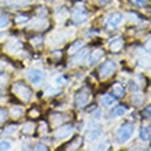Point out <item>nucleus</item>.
I'll return each instance as SVG.
<instances>
[{
    "label": "nucleus",
    "instance_id": "13",
    "mask_svg": "<svg viewBox=\"0 0 151 151\" xmlns=\"http://www.w3.org/2000/svg\"><path fill=\"white\" fill-rule=\"evenodd\" d=\"M125 111H127V109L124 107V106H117L115 109H113L110 114H111V117H118V115L125 114Z\"/></svg>",
    "mask_w": 151,
    "mask_h": 151
},
{
    "label": "nucleus",
    "instance_id": "16",
    "mask_svg": "<svg viewBox=\"0 0 151 151\" xmlns=\"http://www.w3.org/2000/svg\"><path fill=\"white\" fill-rule=\"evenodd\" d=\"M26 21H29V15H26V14H19V15L15 17V22H17V24L26 22Z\"/></svg>",
    "mask_w": 151,
    "mask_h": 151
},
{
    "label": "nucleus",
    "instance_id": "23",
    "mask_svg": "<svg viewBox=\"0 0 151 151\" xmlns=\"http://www.w3.org/2000/svg\"><path fill=\"white\" fill-rule=\"evenodd\" d=\"M56 84H58V85H65V84H66V78H65V77H58V78H56Z\"/></svg>",
    "mask_w": 151,
    "mask_h": 151
},
{
    "label": "nucleus",
    "instance_id": "24",
    "mask_svg": "<svg viewBox=\"0 0 151 151\" xmlns=\"http://www.w3.org/2000/svg\"><path fill=\"white\" fill-rule=\"evenodd\" d=\"M11 113H12V115H15V117H17V115H19L21 114V113H22V109H12V110H11Z\"/></svg>",
    "mask_w": 151,
    "mask_h": 151
},
{
    "label": "nucleus",
    "instance_id": "3",
    "mask_svg": "<svg viewBox=\"0 0 151 151\" xmlns=\"http://www.w3.org/2000/svg\"><path fill=\"white\" fill-rule=\"evenodd\" d=\"M89 100V89L83 88L74 95V106L76 107H84Z\"/></svg>",
    "mask_w": 151,
    "mask_h": 151
},
{
    "label": "nucleus",
    "instance_id": "27",
    "mask_svg": "<svg viewBox=\"0 0 151 151\" xmlns=\"http://www.w3.org/2000/svg\"><path fill=\"white\" fill-rule=\"evenodd\" d=\"M36 150H47V147H45L44 144H43V146H41V144H39V146L36 147Z\"/></svg>",
    "mask_w": 151,
    "mask_h": 151
},
{
    "label": "nucleus",
    "instance_id": "18",
    "mask_svg": "<svg viewBox=\"0 0 151 151\" xmlns=\"http://www.w3.org/2000/svg\"><path fill=\"white\" fill-rule=\"evenodd\" d=\"M8 118V114H7V110H4V109L0 107V124H3L6 119Z\"/></svg>",
    "mask_w": 151,
    "mask_h": 151
},
{
    "label": "nucleus",
    "instance_id": "1",
    "mask_svg": "<svg viewBox=\"0 0 151 151\" xmlns=\"http://www.w3.org/2000/svg\"><path fill=\"white\" fill-rule=\"evenodd\" d=\"M12 91L15 92V95L18 96V98H21V100H25V102H28V100L30 99V96H32V91L22 83L14 84V85H12Z\"/></svg>",
    "mask_w": 151,
    "mask_h": 151
},
{
    "label": "nucleus",
    "instance_id": "28",
    "mask_svg": "<svg viewBox=\"0 0 151 151\" xmlns=\"http://www.w3.org/2000/svg\"><path fill=\"white\" fill-rule=\"evenodd\" d=\"M0 95H1V89H0Z\"/></svg>",
    "mask_w": 151,
    "mask_h": 151
},
{
    "label": "nucleus",
    "instance_id": "12",
    "mask_svg": "<svg viewBox=\"0 0 151 151\" xmlns=\"http://www.w3.org/2000/svg\"><path fill=\"white\" fill-rule=\"evenodd\" d=\"M102 56H103V51H102V50H96V51H93L91 54V56H89V59H91L89 60V63L93 65L96 60H99Z\"/></svg>",
    "mask_w": 151,
    "mask_h": 151
},
{
    "label": "nucleus",
    "instance_id": "6",
    "mask_svg": "<svg viewBox=\"0 0 151 151\" xmlns=\"http://www.w3.org/2000/svg\"><path fill=\"white\" fill-rule=\"evenodd\" d=\"M28 77H29V80H30L32 83L39 84V83H41V81H43L44 73L40 72V70H30V72L28 73Z\"/></svg>",
    "mask_w": 151,
    "mask_h": 151
},
{
    "label": "nucleus",
    "instance_id": "15",
    "mask_svg": "<svg viewBox=\"0 0 151 151\" xmlns=\"http://www.w3.org/2000/svg\"><path fill=\"white\" fill-rule=\"evenodd\" d=\"M114 95L119 96V98H122V96L125 95V91H124L122 85H114Z\"/></svg>",
    "mask_w": 151,
    "mask_h": 151
},
{
    "label": "nucleus",
    "instance_id": "26",
    "mask_svg": "<svg viewBox=\"0 0 151 151\" xmlns=\"http://www.w3.org/2000/svg\"><path fill=\"white\" fill-rule=\"evenodd\" d=\"M135 3L137 6H146V0H135Z\"/></svg>",
    "mask_w": 151,
    "mask_h": 151
},
{
    "label": "nucleus",
    "instance_id": "8",
    "mask_svg": "<svg viewBox=\"0 0 151 151\" xmlns=\"http://www.w3.org/2000/svg\"><path fill=\"white\" fill-rule=\"evenodd\" d=\"M87 19V12L84 10H76L74 14H73V21L76 24H81L84 21Z\"/></svg>",
    "mask_w": 151,
    "mask_h": 151
},
{
    "label": "nucleus",
    "instance_id": "22",
    "mask_svg": "<svg viewBox=\"0 0 151 151\" xmlns=\"http://www.w3.org/2000/svg\"><path fill=\"white\" fill-rule=\"evenodd\" d=\"M144 117H146V118H151V104L147 106L146 110H144Z\"/></svg>",
    "mask_w": 151,
    "mask_h": 151
},
{
    "label": "nucleus",
    "instance_id": "19",
    "mask_svg": "<svg viewBox=\"0 0 151 151\" xmlns=\"http://www.w3.org/2000/svg\"><path fill=\"white\" fill-rule=\"evenodd\" d=\"M81 45H83V41H77V43H74V44L72 45V47H70L69 52H70V54H73L74 51H78V50H80L78 47H81Z\"/></svg>",
    "mask_w": 151,
    "mask_h": 151
},
{
    "label": "nucleus",
    "instance_id": "21",
    "mask_svg": "<svg viewBox=\"0 0 151 151\" xmlns=\"http://www.w3.org/2000/svg\"><path fill=\"white\" fill-rule=\"evenodd\" d=\"M132 100H133V102H135L136 104H140L142 102H143V96H142V95H139V96H133V98H132Z\"/></svg>",
    "mask_w": 151,
    "mask_h": 151
},
{
    "label": "nucleus",
    "instance_id": "14",
    "mask_svg": "<svg viewBox=\"0 0 151 151\" xmlns=\"http://www.w3.org/2000/svg\"><path fill=\"white\" fill-rule=\"evenodd\" d=\"M115 102V99H114V96H111V95H104L103 98H102V103L104 104V106H110V104H113Z\"/></svg>",
    "mask_w": 151,
    "mask_h": 151
},
{
    "label": "nucleus",
    "instance_id": "9",
    "mask_svg": "<svg viewBox=\"0 0 151 151\" xmlns=\"http://www.w3.org/2000/svg\"><path fill=\"white\" fill-rule=\"evenodd\" d=\"M99 135H100V127H99V125H95L93 128L89 127V129L87 131L88 140H93V139H96V137H98Z\"/></svg>",
    "mask_w": 151,
    "mask_h": 151
},
{
    "label": "nucleus",
    "instance_id": "7",
    "mask_svg": "<svg viewBox=\"0 0 151 151\" xmlns=\"http://www.w3.org/2000/svg\"><path fill=\"white\" fill-rule=\"evenodd\" d=\"M121 21H122V15L121 14H113L107 19V26L109 28H117Z\"/></svg>",
    "mask_w": 151,
    "mask_h": 151
},
{
    "label": "nucleus",
    "instance_id": "5",
    "mask_svg": "<svg viewBox=\"0 0 151 151\" xmlns=\"http://www.w3.org/2000/svg\"><path fill=\"white\" fill-rule=\"evenodd\" d=\"M73 131V128L70 127V125H62V127H59L58 129H56L54 133H55L56 137H66V136H69L70 133H72Z\"/></svg>",
    "mask_w": 151,
    "mask_h": 151
},
{
    "label": "nucleus",
    "instance_id": "25",
    "mask_svg": "<svg viewBox=\"0 0 151 151\" xmlns=\"http://www.w3.org/2000/svg\"><path fill=\"white\" fill-rule=\"evenodd\" d=\"M17 128L12 127V128H7V129H4V135H7V133H12V132L15 131Z\"/></svg>",
    "mask_w": 151,
    "mask_h": 151
},
{
    "label": "nucleus",
    "instance_id": "2",
    "mask_svg": "<svg viewBox=\"0 0 151 151\" xmlns=\"http://www.w3.org/2000/svg\"><path fill=\"white\" fill-rule=\"evenodd\" d=\"M132 133H133V125L124 124L122 127H119L118 131H117V140H118L119 143H125L132 136Z\"/></svg>",
    "mask_w": 151,
    "mask_h": 151
},
{
    "label": "nucleus",
    "instance_id": "20",
    "mask_svg": "<svg viewBox=\"0 0 151 151\" xmlns=\"http://www.w3.org/2000/svg\"><path fill=\"white\" fill-rule=\"evenodd\" d=\"M11 147L8 142H0V150H8V148Z\"/></svg>",
    "mask_w": 151,
    "mask_h": 151
},
{
    "label": "nucleus",
    "instance_id": "4",
    "mask_svg": "<svg viewBox=\"0 0 151 151\" xmlns=\"http://www.w3.org/2000/svg\"><path fill=\"white\" fill-rule=\"evenodd\" d=\"M115 70H117V65H115L113 60H107V62H106V63L100 68L99 74H100V77L106 78V77H109V76H111Z\"/></svg>",
    "mask_w": 151,
    "mask_h": 151
},
{
    "label": "nucleus",
    "instance_id": "17",
    "mask_svg": "<svg viewBox=\"0 0 151 151\" xmlns=\"http://www.w3.org/2000/svg\"><path fill=\"white\" fill-rule=\"evenodd\" d=\"M8 25V17L6 14H0V28H4Z\"/></svg>",
    "mask_w": 151,
    "mask_h": 151
},
{
    "label": "nucleus",
    "instance_id": "11",
    "mask_svg": "<svg viewBox=\"0 0 151 151\" xmlns=\"http://www.w3.org/2000/svg\"><path fill=\"white\" fill-rule=\"evenodd\" d=\"M124 47V40L122 39H115L113 40L111 43H110V48H111V51H118L121 48Z\"/></svg>",
    "mask_w": 151,
    "mask_h": 151
},
{
    "label": "nucleus",
    "instance_id": "10",
    "mask_svg": "<svg viewBox=\"0 0 151 151\" xmlns=\"http://www.w3.org/2000/svg\"><path fill=\"white\" fill-rule=\"evenodd\" d=\"M140 139L143 142H148L151 139V127H144L140 129Z\"/></svg>",
    "mask_w": 151,
    "mask_h": 151
}]
</instances>
